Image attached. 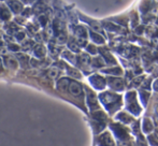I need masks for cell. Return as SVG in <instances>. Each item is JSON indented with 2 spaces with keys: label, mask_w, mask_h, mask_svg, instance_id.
Returning <instances> with one entry per match:
<instances>
[{
  "label": "cell",
  "mask_w": 158,
  "mask_h": 146,
  "mask_svg": "<svg viewBox=\"0 0 158 146\" xmlns=\"http://www.w3.org/2000/svg\"><path fill=\"white\" fill-rule=\"evenodd\" d=\"M6 63L9 67H12V68H16V61H15L14 58H12L11 56H8V57H6Z\"/></svg>",
  "instance_id": "2"
},
{
  "label": "cell",
  "mask_w": 158,
  "mask_h": 146,
  "mask_svg": "<svg viewBox=\"0 0 158 146\" xmlns=\"http://www.w3.org/2000/svg\"><path fill=\"white\" fill-rule=\"evenodd\" d=\"M69 90L71 94H73L74 96H79L82 92V88L78 83H74V82H71L69 83Z\"/></svg>",
  "instance_id": "1"
}]
</instances>
